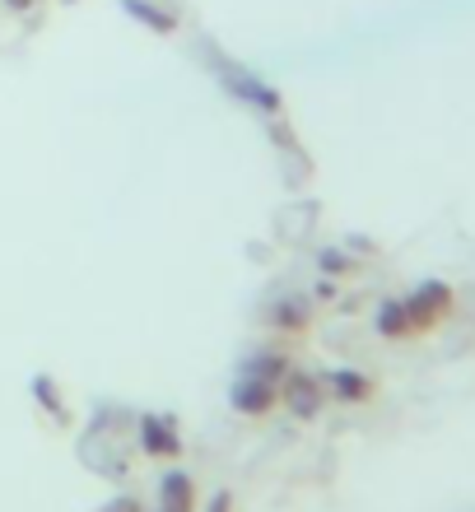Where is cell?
<instances>
[{"mask_svg": "<svg viewBox=\"0 0 475 512\" xmlns=\"http://www.w3.org/2000/svg\"><path fill=\"white\" fill-rule=\"evenodd\" d=\"M140 438H145V447H150L154 457H177V433H173V424H163V419H145V424H140Z\"/></svg>", "mask_w": 475, "mask_h": 512, "instance_id": "4", "label": "cell"}, {"mask_svg": "<svg viewBox=\"0 0 475 512\" xmlns=\"http://www.w3.org/2000/svg\"><path fill=\"white\" fill-rule=\"evenodd\" d=\"M331 387H336V396H345V401H364L368 391V382L359 378V373H336V378H331Z\"/></svg>", "mask_w": 475, "mask_h": 512, "instance_id": "7", "label": "cell"}, {"mask_svg": "<svg viewBox=\"0 0 475 512\" xmlns=\"http://www.w3.org/2000/svg\"><path fill=\"white\" fill-rule=\"evenodd\" d=\"M378 326L387 331V336H406L410 331V317H406V303H387L378 317Z\"/></svg>", "mask_w": 475, "mask_h": 512, "instance_id": "8", "label": "cell"}, {"mask_svg": "<svg viewBox=\"0 0 475 512\" xmlns=\"http://www.w3.org/2000/svg\"><path fill=\"white\" fill-rule=\"evenodd\" d=\"M163 508H173V512L191 508V480L182 471H173L168 480H163Z\"/></svg>", "mask_w": 475, "mask_h": 512, "instance_id": "6", "label": "cell"}, {"mask_svg": "<svg viewBox=\"0 0 475 512\" xmlns=\"http://www.w3.org/2000/svg\"><path fill=\"white\" fill-rule=\"evenodd\" d=\"M233 405L243 410V415H261V410H271L275 405V387L266 378H247V382H238V391H233Z\"/></svg>", "mask_w": 475, "mask_h": 512, "instance_id": "3", "label": "cell"}, {"mask_svg": "<svg viewBox=\"0 0 475 512\" xmlns=\"http://www.w3.org/2000/svg\"><path fill=\"white\" fill-rule=\"evenodd\" d=\"M289 401H294V410L303 405V415H313V410H317L313 382H308V378H294V382H289Z\"/></svg>", "mask_w": 475, "mask_h": 512, "instance_id": "9", "label": "cell"}, {"mask_svg": "<svg viewBox=\"0 0 475 512\" xmlns=\"http://www.w3.org/2000/svg\"><path fill=\"white\" fill-rule=\"evenodd\" d=\"M163 512H173V508H163Z\"/></svg>", "mask_w": 475, "mask_h": 512, "instance_id": "10", "label": "cell"}, {"mask_svg": "<svg viewBox=\"0 0 475 512\" xmlns=\"http://www.w3.org/2000/svg\"><path fill=\"white\" fill-rule=\"evenodd\" d=\"M452 303V294L443 289V284H429V289H420V298H410L406 303V317H410V326H429V322H438V312Z\"/></svg>", "mask_w": 475, "mask_h": 512, "instance_id": "1", "label": "cell"}, {"mask_svg": "<svg viewBox=\"0 0 475 512\" xmlns=\"http://www.w3.org/2000/svg\"><path fill=\"white\" fill-rule=\"evenodd\" d=\"M224 80H229V89H238V98H247L252 108H266V112L280 108V94H275L271 84L252 80V75H243V70H224Z\"/></svg>", "mask_w": 475, "mask_h": 512, "instance_id": "2", "label": "cell"}, {"mask_svg": "<svg viewBox=\"0 0 475 512\" xmlns=\"http://www.w3.org/2000/svg\"><path fill=\"white\" fill-rule=\"evenodd\" d=\"M126 14H136L140 24H150L154 33H173L177 19L168 10H154V5H145V0H126Z\"/></svg>", "mask_w": 475, "mask_h": 512, "instance_id": "5", "label": "cell"}]
</instances>
